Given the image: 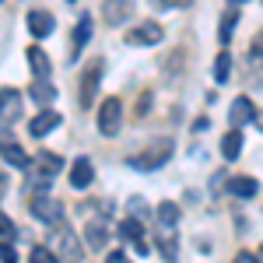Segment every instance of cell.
I'll return each instance as SVG.
<instances>
[{"label":"cell","instance_id":"1","mask_svg":"<svg viewBox=\"0 0 263 263\" xmlns=\"http://www.w3.org/2000/svg\"><path fill=\"white\" fill-rule=\"evenodd\" d=\"M168 158H172V141H155L151 147H144L137 158H130V165L141 168V172H151V168H162Z\"/></svg>","mask_w":263,"mask_h":263},{"label":"cell","instance_id":"2","mask_svg":"<svg viewBox=\"0 0 263 263\" xmlns=\"http://www.w3.org/2000/svg\"><path fill=\"white\" fill-rule=\"evenodd\" d=\"M123 123V102L116 95H109V99H102L99 105V134L102 137H112L116 130H120Z\"/></svg>","mask_w":263,"mask_h":263},{"label":"cell","instance_id":"3","mask_svg":"<svg viewBox=\"0 0 263 263\" xmlns=\"http://www.w3.org/2000/svg\"><path fill=\"white\" fill-rule=\"evenodd\" d=\"M57 256H60V263H81V256H84V249H81V242H78V235L70 232V228H60L57 224Z\"/></svg>","mask_w":263,"mask_h":263},{"label":"cell","instance_id":"4","mask_svg":"<svg viewBox=\"0 0 263 263\" xmlns=\"http://www.w3.org/2000/svg\"><path fill=\"white\" fill-rule=\"evenodd\" d=\"M32 214H35V221L57 228L60 218H63V203L53 200V197H46V193H39V197H32Z\"/></svg>","mask_w":263,"mask_h":263},{"label":"cell","instance_id":"5","mask_svg":"<svg viewBox=\"0 0 263 263\" xmlns=\"http://www.w3.org/2000/svg\"><path fill=\"white\" fill-rule=\"evenodd\" d=\"M21 120V91L18 88H0V126H11Z\"/></svg>","mask_w":263,"mask_h":263},{"label":"cell","instance_id":"6","mask_svg":"<svg viewBox=\"0 0 263 263\" xmlns=\"http://www.w3.org/2000/svg\"><path fill=\"white\" fill-rule=\"evenodd\" d=\"M99 84H102V63H88V70H84V78H81V109H91L95 105V91H99Z\"/></svg>","mask_w":263,"mask_h":263},{"label":"cell","instance_id":"7","mask_svg":"<svg viewBox=\"0 0 263 263\" xmlns=\"http://www.w3.org/2000/svg\"><path fill=\"white\" fill-rule=\"evenodd\" d=\"M162 25L158 21H144V25H137L134 32H126V42L130 46H155V42H162Z\"/></svg>","mask_w":263,"mask_h":263},{"label":"cell","instance_id":"8","mask_svg":"<svg viewBox=\"0 0 263 263\" xmlns=\"http://www.w3.org/2000/svg\"><path fill=\"white\" fill-rule=\"evenodd\" d=\"M91 32H95V18H91V14H84V18L78 21V28H74V46H70V53H67V60H70V63L81 57V49L88 46Z\"/></svg>","mask_w":263,"mask_h":263},{"label":"cell","instance_id":"9","mask_svg":"<svg viewBox=\"0 0 263 263\" xmlns=\"http://www.w3.org/2000/svg\"><path fill=\"white\" fill-rule=\"evenodd\" d=\"M256 116H260V112H256V105H253L249 99H235V102H232V109H228V123H232L235 130H242L246 123H253Z\"/></svg>","mask_w":263,"mask_h":263},{"label":"cell","instance_id":"10","mask_svg":"<svg viewBox=\"0 0 263 263\" xmlns=\"http://www.w3.org/2000/svg\"><path fill=\"white\" fill-rule=\"evenodd\" d=\"M60 123H63V116L57 112V109H42L39 116L28 123V130H32V137H46V134H53Z\"/></svg>","mask_w":263,"mask_h":263},{"label":"cell","instance_id":"11","mask_svg":"<svg viewBox=\"0 0 263 263\" xmlns=\"http://www.w3.org/2000/svg\"><path fill=\"white\" fill-rule=\"evenodd\" d=\"M28 99L35 105H42V109H49V102H57V88L49 84V78H35L28 84Z\"/></svg>","mask_w":263,"mask_h":263},{"label":"cell","instance_id":"12","mask_svg":"<svg viewBox=\"0 0 263 263\" xmlns=\"http://www.w3.org/2000/svg\"><path fill=\"white\" fill-rule=\"evenodd\" d=\"M57 172H63V158L53 155V151H39L35 155V176L39 179H53Z\"/></svg>","mask_w":263,"mask_h":263},{"label":"cell","instance_id":"13","mask_svg":"<svg viewBox=\"0 0 263 263\" xmlns=\"http://www.w3.org/2000/svg\"><path fill=\"white\" fill-rule=\"evenodd\" d=\"M95 182V165L88 162V158H78V162L70 165V186L74 190H88Z\"/></svg>","mask_w":263,"mask_h":263},{"label":"cell","instance_id":"14","mask_svg":"<svg viewBox=\"0 0 263 263\" xmlns=\"http://www.w3.org/2000/svg\"><path fill=\"white\" fill-rule=\"evenodd\" d=\"M84 242H88V249H102V246L109 242V224H105V218H95V221L84 224Z\"/></svg>","mask_w":263,"mask_h":263},{"label":"cell","instance_id":"15","mask_svg":"<svg viewBox=\"0 0 263 263\" xmlns=\"http://www.w3.org/2000/svg\"><path fill=\"white\" fill-rule=\"evenodd\" d=\"M130 11H134V0H105V4H102V18L109 21V25L126 21V18H130Z\"/></svg>","mask_w":263,"mask_h":263},{"label":"cell","instance_id":"16","mask_svg":"<svg viewBox=\"0 0 263 263\" xmlns=\"http://www.w3.org/2000/svg\"><path fill=\"white\" fill-rule=\"evenodd\" d=\"M28 32H32L35 39H46V35L53 32V14H49V11H32V14H28Z\"/></svg>","mask_w":263,"mask_h":263},{"label":"cell","instance_id":"17","mask_svg":"<svg viewBox=\"0 0 263 263\" xmlns=\"http://www.w3.org/2000/svg\"><path fill=\"white\" fill-rule=\"evenodd\" d=\"M256 186H260V182L253 179V176H235V179L228 182V190H232L235 197H242V200H249V197H256Z\"/></svg>","mask_w":263,"mask_h":263},{"label":"cell","instance_id":"18","mask_svg":"<svg viewBox=\"0 0 263 263\" xmlns=\"http://www.w3.org/2000/svg\"><path fill=\"white\" fill-rule=\"evenodd\" d=\"M0 158L7 165H14V168H28V155L21 151L18 144H0Z\"/></svg>","mask_w":263,"mask_h":263},{"label":"cell","instance_id":"19","mask_svg":"<svg viewBox=\"0 0 263 263\" xmlns=\"http://www.w3.org/2000/svg\"><path fill=\"white\" fill-rule=\"evenodd\" d=\"M239 151H242V134L232 126V130L224 134V141H221V155L232 162V158H239Z\"/></svg>","mask_w":263,"mask_h":263},{"label":"cell","instance_id":"20","mask_svg":"<svg viewBox=\"0 0 263 263\" xmlns=\"http://www.w3.org/2000/svg\"><path fill=\"white\" fill-rule=\"evenodd\" d=\"M28 63L35 70V78H49V57L42 53L39 46H28Z\"/></svg>","mask_w":263,"mask_h":263},{"label":"cell","instance_id":"21","mask_svg":"<svg viewBox=\"0 0 263 263\" xmlns=\"http://www.w3.org/2000/svg\"><path fill=\"white\" fill-rule=\"evenodd\" d=\"M228 78H232V53L221 49V53H218V60H214V81L224 84Z\"/></svg>","mask_w":263,"mask_h":263},{"label":"cell","instance_id":"22","mask_svg":"<svg viewBox=\"0 0 263 263\" xmlns=\"http://www.w3.org/2000/svg\"><path fill=\"white\" fill-rule=\"evenodd\" d=\"M120 235L126 239V242H141V239H144V228H141V221H137V218H126V221L120 224Z\"/></svg>","mask_w":263,"mask_h":263},{"label":"cell","instance_id":"23","mask_svg":"<svg viewBox=\"0 0 263 263\" xmlns=\"http://www.w3.org/2000/svg\"><path fill=\"white\" fill-rule=\"evenodd\" d=\"M158 221L165 224V228H172V224L179 221V207L172 200H165V203H158Z\"/></svg>","mask_w":263,"mask_h":263},{"label":"cell","instance_id":"24","mask_svg":"<svg viewBox=\"0 0 263 263\" xmlns=\"http://www.w3.org/2000/svg\"><path fill=\"white\" fill-rule=\"evenodd\" d=\"M235 25H239V11L232 7V11H228V14L221 18V46H228V42H232V32H235Z\"/></svg>","mask_w":263,"mask_h":263},{"label":"cell","instance_id":"25","mask_svg":"<svg viewBox=\"0 0 263 263\" xmlns=\"http://www.w3.org/2000/svg\"><path fill=\"white\" fill-rule=\"evenodd\" d=\"M158 249H162V256H165L168 263L179 256V249H176V239H172V235H162V239H158Z\"/></svg>","mask_w":263,"mask_h":263},{"label":"cell","instance_id":"26","mask_svg":"<svg viewBox=\"0 0 263 263\" xmlns=\"http://www.w3.org/2000/svg\"><path fill=\"white\" fill-rule=\"evenodd\" d=\"M28 263H57V256H53L49 249H42V246H35V249H32V256H28Z\"/></svg>","mask_w":263,"mask_h":263},{"label":"cell","instance_id":"27","mask_svg":"<svg viewBox=\"0 0 263 263\" xmlns=\"http://www.w3.org/2000/svg\"><path fill=\"white\" fill-rule=\"evenodd\" d=\"M0 263H18V253H14L11 239H4V242H0Z\"/></svg>","mask_w":263,"mask_h":263},{"label":"cell","instance_id":"28","mask_svg":"<svg viewBox=\"0 0 263 263\" xmlns=\"http://www.w3.org/2000/svg\"><path fill=\"white\" fill-rule=\"evenodd\" d=\"M0 239H14V224H11V218L0 211Z\"/></svg>","mask_w":263,"mask_h":263},{"label":"cell","instance_id":"29","mask_svg":"<svg viewBox=\"0 0 263 263\" xmlns=\"http://www.w3.org/2000/svg\"><path fill=\"white\" fill-rule=\"evenodd\" d=\"M105 263H130V256H126V253H109Z\"/></svg>","mask_w":263,"mask_h":263},{"label":"cell","instance_id":"30","mask_svg":"<svg viewBox=\"0 0 263 263\" xmlns=\"http://www.w3.org/2000/svg\"><path fill=\"white\" fill-rule=\"evenodd\" d=\"M232 263H260V256H253V253H239Z\"/></svg>","mask_w":263,"mask_h":263},{"label":"cell","instance_id":"31","mask_svg":"<svg viewBox=\"0 0 263 263\" xmlns=\"http://www.w3.org/2000/svg\"><path fill=\"white\" fill-rule=\"evenodd\" d=\"M147 102H151V95L144 91V95H141V102H137V116H144V112H147Z\"/></svg>","mask_w":263,"mask_h":263},{"label":"cell","instance_id":"32","mask_svg":"<svg viewBox=\"0 0 263 263\" xmlns=\"http://www.w3.org/2000/svg\"><path fill=\"white\" fill-rule=\"evenodd\" d=\"M134 253H137V256H147V242H144V239H141V242H134Z\"/></svg>","mask_w":263,"mask_h":263},{"label":"cell","instance_id":"33","mask_svg":"<svg viewBox=\"0 0 263 263\" xmlns=\"http://www.w3.org/2000/svg\"><path fill=\"white\" fill-rule=\"evenodd\" d=\"M228 4H232V7H239V4H246V0H228Z\"/></svg>","mask_w":263,"mask_h":263},{"label":"cell","instance_id":"34","mask_svg":"<svg viewBox=\"0 0 263 263\" xmlns=\"http://www.w3.org/2000/svg\"><path fill=\"white\" fill-rule=\"evenodd\" d=\"M260 260H263V249H260Z\"/></svg>","mask_w":263,"mask_h":263},{"label":"cell","instance_id":"35","mask_svg":"<svg viewBox=\"0 0 263 263\" xmlns=\"http://www.w3.org/2000/svg\"><path fill=\"white\" fill-rule=\"evenodd\" d=\"M182 4H186V0H182Z\"/></svg>","mask_w":263,"mask_h":263}]
</instances>
